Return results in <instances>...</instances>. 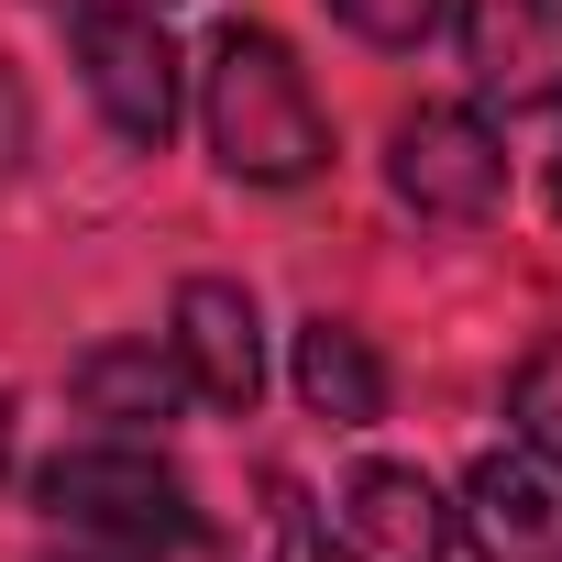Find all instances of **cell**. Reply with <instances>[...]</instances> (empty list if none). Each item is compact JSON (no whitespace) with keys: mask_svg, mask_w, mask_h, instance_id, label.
<instances>
[{"mask_svg":"<svg viewBox=\"0 0 562 562\" xmlns=\"http://www.w3.org/2000/svg\"><path fill=\"white\" fill-rule=\"evenodd\" d=\"M452 529H463L485 562H562V452H540V441H496V452L463 474Z\"/></svg>","mask_w":562,"mask_h":562,"instance_id":"obj_6","label":"cell"},{"mask_svg":"<svg viewBox=\"0 0 562 562\" xmlns=\"http://www.w3.org/2000/svg\"><path fill=\"white\" fill-rule=\"evenodd\" d=\"M288 375H299V408L331 419V430H375V419H386V364H375V342H364L353 321H331V310L299 321Z\"/></svg>","mask_w":562,"mask_h":562,"instance_id":"obj_10","label":"cell"},{"mask_svg":"<svg viewBox=\"0 0 562 562\" xmlns=\"http://www.w3.org/2000/svg\"><path fill=\"white\" fill-rule=\"evenodd\" d=\"M67 397H78V419H111L133 441L166 430V419H188V375H177L166 342H89L67 364Z\"/></svg>","mask_w":562,"mask_h":562,"instance_id":"obj_9","label":"cell"},{"mask_svg":"<svg viewBox=\"0 0 562 562\" xmlns=\"http://www.w3.org/2000/svg\"><path fill=\"white\" fill-rule=\"evenodd\" d=\"M199 133H210L221 177H243V188H310L331 166V111H321L310 67L288 56V34H265V23H221L210 34Z\"/></svg>","mask_w":562,"mask_h":562,"instance_id":"obj_1","label":"cell"},{"mask_svg":"<svg viewBox=\"0 0 562 562\" xmlns=\"http://www.w3.org/2000/svg\"><path fill=\"white\" fill-rule=\"evenodd\" d=\"M34 507L67 529V540H89V551H122V562H166V551H199V496H188V474L155 452V441H133V430H111V441H78V452H56V463H34Z\"/></svg>","mask_w":562,"mask_h":562,"instance_id":"obj_2","label":"cell"},{"mask_svg":"<svg viewBox=\"0 0 562 562\" xmlns=\"http://www.w3.org/2000/svg\"><path fill=\"white\" fill-rule=\"evenodd\" d=\"M0 463H12V397H0Z\"/></svg>","mask_w":562,"mask_h":562,"instance_id":"obj_13","label":"cell"},{"mask_svg":"<svg viewBox=\"0 0 562 562\" xmlns=\"http://www.w3.org/2000/svg\"><path fill=\"white\" fill-rule=\"evenodd\" d=\"M166 353H177V375H188L199 408L254 419V397H265V310H254V288H232V276H188L177 310H166Z\"/></svg>","mask_w":562,"mask_h":562,"instance_id":"obj_5","label":"cell"},{"mask_svg":"<svg viewBox=\"0 0 562 562\" xmlns=\"http://www.w3.org/2000/svg\"><path fill=\"white\" fill-rule=\"evenodd\" d=\"M342 562H452V496L419 463H353L331 496Z\"/></svg>","mask_w":562,"mask_h":562,"instance_id":"obj_8","label":"cell"},{"mask_svg":"<svg viewBox=\"0 0 562 562\" xmlns=\"http://www.w3.org/2000/svg\"><path fill=\"white\" fill-rule=\"evenodd\" d=\"M331 23L364 34V45H386V56H408V45H430L452 23V0H331Z\"/></svg>","mask_w":562,"mask_h":562,"instance_id":"obj_12","label":"cell"},{"mask_svg":"<svg viewBox=\"0 0 562 562\" xmlns=\"http://www.w3.org/2000/svg\"><path fill=\"white\" fill-rule=\"evenodd\" d=\"M78 562H122V551H78Z\"/></svg>","mask_w":562,"mask_h":562,"instance_id":"obj_14","label":"cell"},{"mask_svg":"<svg viewBox=\"0 0 562 562\" xmlns=\"http://www.w3.org/2000/svg\"><path fill=\"white\" fill-rule=\"evenodd\" d=\"M386 188H397L419 221L474 232V221L507 210V144H496V122H485L474 100H419V111H397V133H386Z\"/></svg>","mask_w":562,"mask_h":562,"instance_id":"obj_4","label":"cell"},{"mask_svg":"<svg viewBox=\"0 0 562 562\" xmlns=\"http://www.w3.org/2000/svg\"><path fill=\"white\" fill-rule=\"evenodd\" d=\"M507 441H540V452H562V331L507 375Z\"/></svg>","mask_w":562,"mask_h":562,"instance_id":"obj_11","label":"cell"},{"mask_svg":"<svg viewBox=\"0 0 562 562\" xmlns=\"http://www.w3.org/2000/svg\"><path fill=\"white\" fill-rule=\"evenodd\" d=\"M452 34L485 111H562V0H463Z\"/></svg>","mask_w":562,"mask_h":562,"instance_id":"obj_7","label":"cell"},{"mask_svg":"<svg viewBox=\"0 0 562 562\" xmlns=\"http://www.w3.org/2000/svg\"><path fill=\"white\" fill-rule=\"evenodd\" d=\"M78 78H89V100L122 144L166 155V133L188 111V56L155 23V0H78Z\"/></svg>","mask_w":562,"mask_h":562,"instance_id":"obj_3","label":"cell"},{"mask_svg":"<svg viewBox=\"0 0 562 562\" xmlns=\"http://www.w3.org/2000/svg\"><path fill=\"white\" fill-rule=\"evenodd\" d=\"M45 12H78V0H45Z\"/></svg>","mask_w":562,"mask_h":562,"instance_id":"obj_16","label":"cell"},{"mask_svg":"<svg viewBox=\"0 0 562 562\" xmlns=\"http://www.w3.org/2000/svg\"><path fill=\"white\" fill-rule=\"evenodd\" d=\"M551 199H562V155H551Z\"/></svg>","mask_w":562,"mask_h":562,"instance_id":"obj_15","label":"cell"}]
</instances>
